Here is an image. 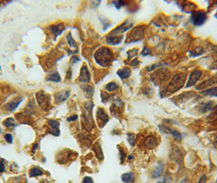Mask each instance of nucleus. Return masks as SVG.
Masks as SVG:
<instances>
[{"instance_id":"f257e3e1","label":"nucleus","mask_w":217,"mask_h":183,"mask_svg":"<svg viewBox=\"0 0 217 183\" xmlns=\"http://www.w3.org/2000/svg\"><path fill=\"white\" fill-rule=\"evenodd\" d=\"M112 59V52L107 47H102L97 50L95 54V60L100 66L106 67Z\"/></svg>"},{"instance_id":"20e7f679","label":"nucleus","mask_w":217,"mask_h":183,"mask_svg":"<svg viewBox=\"0 0 217 183\" xmlns=\"http://www.w3.org/2000/svg\"><path fill=\"white\" fill-rule=\"evenodd\" d=\"M79 82H89L91 80V76H90L89 71L87 70V68L85 66L82 67L81 68V72H80V76L78 78Z\"/></svg>"},{"instance_id":"c756f323","label":"nucleus","mask_w":217,"mask_h":183,"mask_svg":"<svg viewBox=\"0 0 217 183\" xmlns=\"http://www.w3.org/2000/svg\"><path fill=\"white\" fill-rule=\"evenodd\" d=\"M4 170H5L4 164H3V162H1V163H0V173H1V172H4Z\"/></svg>"},{"instance_id":"b1692460","label":"nucleus","mask_w":217,"mask_h":183,"mask_svg":"<svg viewBox=\"0 0 217 183\" xmlns=\"http://www.w3.org/2000/svg\"><path fill=\"white\" fill-rule=\"evenodd\" d=\"M118 88V85L117 84L114 83V82H110V83H109L107 86H106V87H105L106 90H108L109 92L114 91V90H117Z\"/></svg>"},{"instance_id":"f704fd0d","label":"nucleus","mask_w":217,"mask_h":183,"mask_svg":"<svg viewBox=\"0 0 217 183\" xmlns=\"http://www.w3.org/2000/svg\"><path fill=\"white\" fill-rule=\"evenodd\" d=\"M216 147H217V139H216Z\"/></svg>"},{"instance_id":"2f4dec72","label":"nucleus","mask_w":217,"mask_h":183,"mask_svg":"<svg viewBox=\"0 0 217 183\" xmlns=\"http://www.w3.org/2000/svg\"><path fill=\"white\" fill-rule=\"evenodd\" d=\"M205 182H206V177H205V176H202V177L199 179L198 183H205Z\"/></svg>"},{"instance_id":"4468645a","label":"nucleus","mask_w":217,"mask_h":183,"mask_svg":"<svg viewBox=\"0 0 217 183\" xmlns=\"http://www.w3.org/2000/svg\"><path fill=\"white\" fill-rule=\"evenodd\" d=\"M47 81H51V82H61V77L60 75L58 74V72H53L51 73H49L47 78Z\"/></svg>"},{"instance_id":"6ab92c4d","label":"nucleus","mask_w":217,"mask_h":183,"mask_svg":"<svg viewBox=\"0 0 217 183\" xmlns=\"http://www.w3.org/2000/svg\"><path fill=\"white\" fill-rule=\"evenodd\" d=\"M162 169H163V164H159L158 166L156 168V169L153 172V175H152L153 178H158V177H160L161 173L162 172Z\"/></svg>"},{"instance_id":"72a5a7b5","label":"nucleus","mask_w":217,"mask_h":183,"mask_svg":"<svg viewBox=\"0 0 217 183\" xmlns=\"http://www.w3.org/2000/svg\"><path fill=\"white\" fill-rule=\"evenodd\" d=\"M216 68H217V61L216 62Z\"/></svg>"},{"instance_id":"2eb2a0df","label":"nucleus","mask_w":217,"mask_h":183,"mask_svg":"<svg viewBox=\"0 0 217 183\" xmlns=\"http://www.w3.org/2000/svg\"><path fill=\"white\" fill-rule=\"evenodd\" d=\"M164 130H166V131H164V132H166V133H169L170 134H172L173 137L175 138L176 139H177V140H181V134L180 133L177 131V130H175V129H170V128H165L164 129Z\"/></svg>"},{"instance_id":"5701e85b","label":"nucleus","mask_w":217,"mask_h":183,"mask_svg":"<svg viewBox=\"0 0 217 183\" xmlns=\"http://www.w3.org/2000/svg\"><path fill=\"white\" fill-rule=\"evenodd\" d=\"M66 39L68 43H69V46L70 47H76V42H75V41L73 39L72 36H71V33H69L67 35Z\"/></svg>"},{"instance_id":"7ed1b4c3","label":"nucleus","mask_w":217,"mask_h":183,"mask_svg":"<svg viewBox=\"0 0 217 183\" xmlns=\"http://www.w3.org/2000/svg\"><path fill=\"white\" fill-rule=\"evenodd\" d=\"M206 20V14L202 11H198L194 12L191 16V22L195 26H200L203 25Z\"/></svg>"},{"instance_id":"0eeeda50","label":"nucleus","mask_w":217,"mask_h":183,"mask_svg":"<svg viewBox=\"0 0 217 183\" xmlns=\"http://www.w3.org/2000/svg\"><path fill=\"white\" fill-rule=\"evenodd\" d=\"M128 24H129L128 21L123 23L122 25L118 26V27L117 29H115L114 31H112L111 33H110V36H111V35H115V34H120V33H124V32H126L127 30H128L132 26V24H130V25H128Z\"/></svg>"},{"instance_id":"bb28decb","label":"nucleus","mask_w":217,"mask_h":183,"mask_svg":"<svg viewBox=\"0 0 217 183\" xmlns=\"http://www.w3.org/2000/svg\"><path fill=\"white\" fill-rule=\"evenodd\" d=\"M128 142L130 143V144L134 145V143H135V139L133 138V135H132V134H128Z\"/></svg>"},{"instance_id":"412c9836","label":"nucleus","mask_w":217,"mask_h":183,"mask_svg":"<svg viewBox=\"0 0 217 183\" xmlns=\"http://www.w3.org/2000/svg\"><path fill=\"white\" fill-rule=\"evenodd\" d=\"M42 175H43V172L40 169L36 168H33L29 171V177L30 178L37 177V176H42Z\"/></svg>"},{"instance_id":"cd10ccee","label":"nucleus","mask_w":217,"mask_h":183,"mask_svg":"<svg viewBox=\"0 0 217 183\" xmlns=\"http://www.w3.org/2000/svg\"><path fill=\"white\" fill-rule=\"evenodd\" d=\"M83 183H93V180L89 177H85L83 180Z\"/></svg>"},{"instance_id":"1a4fd4ad","label":"nucleus","mask_w":217,"mask_h":183,"mask_svg":"<svg viewBox=\"0 0 217 183\" xmlns=\"http://www.w3.org/2000/svg\"><path fill=\"white\" fill-rule=\"evenodd\" d=\"M201 74H202V72L200 71H194V72H192L191 75H190L189 81H188V83L186 85V87H189V86H194L197 82V81L198 80V78L201 77Z\"/></svg>"},{"instance_id":"a211bd4d","label":"nucleus","mask_w":217,"mask_h":183,"mask_svg":"<svg viewBox=\"0 0 217 183\" xmlns=\"http://www.w3.org/2000/svg\"><path fill=\"white\" fill-rule=\"evenodd\" d=\"M123 39V37H110V38H107V42L109 44L111 45H117L121 42V40Z\"/></svg>"},{"instance_id":"f8f14e48","label":"nucleus","mask_w":217,"mask_h":183,"mask_svg":"<svg viewBox=\"0 0 217 183\" xmlns=\"http://www.w3.org/2000/svg\"><path fill=\"white\" fill-rule=\"evenodd\" d=\"M145 147L149 149H152L154 148V147H156L157 145V140L154 137V136H150V137H148L145 142Z\"/></svg>"},{"instance_id":"dca6fc26","label":"nucleus","mask_w":217,"mask_h":183,"mask_svg":"<svg viewBox=\"0 0 217 183\" xmlns=\"http://www.w3.org/2000/svg\"><path fill=\"white\" fill-rule=\"evenodd\" d=\"M51 30L52 31V33L55 34V37L56 38L57 36H59L65 30V29L62 28L61 25H59L57 26H51Z\"/></svg>"},{"instance_id":"7c9ffc66","label":"nucleus","mask_w":217,"mask_h":183,"mask_svg":"<svg viewBox=\"0 0 217 183\" xmlns=\"http://www.w3.org/2000/svg\"><path fill=\"white\" fill-rule=\"evenodd\" d=\"M78 61H79V59H78V57H76V56H73V57L71 58V62H72L73 64V63H76V62H78Z\"/></svg>"},{"instance_id":"4be33fe9","label":"nucleus","mask_w":217,"mask_h":183,"mask_svg":"<svg viewBox=\"0 0 217 183\" xmlns=\"http://www.w3.org/2000/svg\"><path fill=\"white\" fill-rule=\"evenodd\" d=\"M82 88H83V91L85 92V94H87L88 96H91L92 94H93L94 89L91 86H82Z\"/></svg>"},{"instance_id":"473e14b6","label":"nucleus","mask_w":217,"mask_h":183,"mask_svg":"<svg viewBox=\"0 0 217 183\" xmlns=\"http://www.w3.org/2000/svg\"><path fill=\"white\" fill-rule=\"evenodd\" d=\"M139 64V61L137 60H135L134 61H132V66H136V64Z\"/></svg>"},{"instance_id":"c9c22d12","label":"nucleus","mask_w":217,"mask_h":183,"mask_svg":"<svg viewBox=\"0 0 217 183\" xmlns=\"http://www.w3.org/2000/svg\"><path fill=\"white\" fill-rule=\"evenodd\" d=\"M2 133V129H0V133Z\"/></svg>"},{"instance_id":"a878e982","label":"nucleus","mask_w":217,"mask_h":183,"mask_svg":"<svg viewBox=\"0 0 217 183\" xmlns=\"http://www.w3.org/2000/svg\"><path fill=\"white\" fill-rule=\"evenodd\" d=\"M158 183H172V179L169 178V177H167V178H163L162 179H161L159 182Z\"/></svg>"},{"instance_id":"9b49d317","label":"nucleus","mask_w":217,"mask_h":183,"mask_svg":"<svg viewBox=\"0 0 217 183\" xmlns=\"http://www.w3.org/2000/svg\"><path fill=\"white\" fill-rule=\"evenodd\" d=\"M136 177L133 172H127L122 175V180L124 183H134Z\"/></svg>"},{"instance_id":"39448f33","label":"nucleus","mask_w":217,"mask_h":183,"mask_svg":"<svg viewBox=\"0 0 217 183\" xmlns=\"http://www.w3.org/2000/svg\"><path fill=\"white\" fill-rule=\"evenodd\" d=\"M96 116H97V118H98V121L100 123V125H105L107 121H109V117L108 115L105 113V111L104 109L102 108H99L98 111H97V113H96Z\"/></svg>"},{"instance_id":"f03ea898","label":"nucleus","mask_w":217,"mask_h":183,"mask_svg":"<svg viewBox=\"0 0 217 183\" xmlns=\"http://www.w3.org/2000/svg\"><path fill=\"white\" fill-rule=\"evenodd\" d=\"M185 79V73H180V74H177L176 75L174 78L172 79V82L169 84L168 87H167V90L170 93H173L174 91H176L177 90L180 89L183 86Z\"/></svg>"},{"instance_id":"9d476101","label":"nucleus","mask_w":217,"mask_h":183,"mask_svg":"<svg viewBox=\"0 0 217 183\" xmlns=\"http://www.w3.org/2000/svg\"><path fill=\"white\" fill-rule=\"evenodd\" d=\"M69 92L67 90H64V91L56 93V97H55L56 103H62V102L65 101L69 98Z\"/></svg>"},{"instance_id":"c85d7f7f","label":"nucleus","mask_w":217,"mask_h":183,"mask_svg":"<svg viewBox=\"0 0 217 183\" xmlns=\"http://www.w3.org/2000/svg\"><path fill=\"white\" fill-rule=\"evenodd\" d=\"M78 119V116L77 115H73L72 117H69L67 118V121H74Z\"/></svg>"},{"instance_id":"ddd939ff","label":"nucleus","mask_w":217,"mask_h":183,"mask_svg":"<svg viewBox=\"0 0 217 183\" xmlns=\"http://www.w3.org/2000/svg\"><path fill=\"white\" fill-rule=\"evenodd\" d=\"M118 75L120 77L121 79H126V78H128L131 75V70L130 68H123L122 69L118 70Z\"/></svg>"},{"instance_id":"393cba45","label":"nucleus","mask_w":217,"mask_h":183,"mask_svg":"<svg viewBox=\"0 0 217 183\" xmlns=\"http://www.w3.org/2000/svg\"><path fill=\"white\" fill-rule=\"evenodd\" d=\"M5 139L6 141L9 143H12V142H13V137L11 133H7L5 135Z\"/></svg>"},{"instance_id":"6e6552de","label":"nucleus","mask_w":217,"mask_h":183,"mask_svg":"<svg viewBox=\"0 0 217 183\" xmlns=\"http://www.w3.org/2000/svg\"><path fill=\"white\" fill-rule=\"evenodd\" d=\"M48 125L50 127V132L55 136L60 135V130H59V122L54 121V120H49L48 121Z\"/></svg>"},{"instance_id":"423d86ee","label":"nucleus","mask_w":217,"mask_h":183,"mask_svg":"<svg viewBox=\"0 0 217 183\" xmlns=\"http://www.w3.org/2000/svg\"><path fill=\"white\" fill-rule=\"evenodd\" d=\"M21 101H22V99H21V98H17L15 99L11 100L8 103L6 104V109L9 111H15L17 108V107L20 105V103H21Z\"/></svg>"},{"instance_id":"f3484780","label":"nucleus","mask_w":217,"mask_h":183,"mask_svg":"<svg viewBox=\"0 0 217 183\" xmlns=\"http://www.w3.org/2000/svg\"><path fill=\"white\" fill-rule=\"evenodd\" d=\"M3 125H4L5 127L8 128V129H10V128H12V127H15V126H16L15 120H14L12 117H9V118L6 119L5 121H3Z\"/></svg>"},{"instance_id":"aec40b11","label":"nucleus","mask_w":217,"mask_h":183,"mask_svg":"<svg viewBox=\"0 0 217 183\" xmlns=\"http://www.w3.org/2000/svg\"><path fill=\"white\" fill-rule=\"evenodd\" d=\"M204 95H210V96H217V87H212L210 89L206 90L202 92Z\"/></svg>"}]
</instances>
